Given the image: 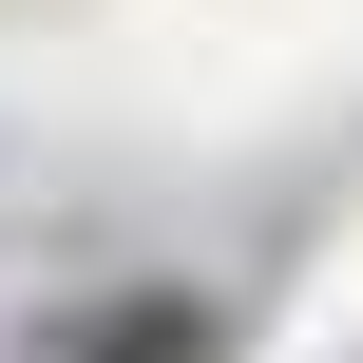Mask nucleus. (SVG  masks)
Listing matches in <instances>:
<instances>
[{"label":"nucleus","instance_id":"1","mask_svg":"<svg viewBox=\"0 0 363 363\" xmlns=\"http://www.w3.org/2000/svg\"><path fill=\"white\" fill-rule=\"evenodd\" d=\"M38 363H230V325L191 306V287H96V306H57Z\"/></svg>","mask_w":363,"mask_h":363}]
</instances>
